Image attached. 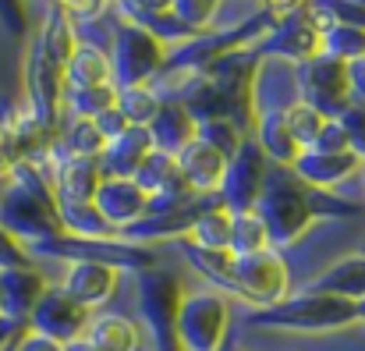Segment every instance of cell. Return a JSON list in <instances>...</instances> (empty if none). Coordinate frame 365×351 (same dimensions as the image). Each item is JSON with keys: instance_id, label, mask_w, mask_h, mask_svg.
<instances>
[{"instance_id": "1", "label": "cell", "mask_w": 365, "mask_h": 351, "mask_svg": "<svg viewBox=\"0 0 365 351\" xmlns=\"http://www.w3.org/2000/svg\"><path fill=\"white\" fill-rule=\"evenodd\" d=\"M255 213L266 228L269 248L287 252L291 245H298L309 234V228L316 220H330V217H341V213L355 217V213H362V206L334 199L330 192H316V188L302 185L291 167H273L269 163L262 195L255 203Z\"/></svg>"}, {"instance_id": "2", "label": "cell", "mask_w": 365, "mask_h": 351, "mask_svg": "<svg viewBox=\"0 0 365 351\" xmlns=\"http://www.w3.org/2000/svg\"><path fill=\"white\" fill-rule=\"evenodd\" d=\"M75 43L78 32L71 18L57 4H50L25 54V111L36 121H43L50 131H57V121L64 111V68Z\"/></svg>"}, {"instance_id": "3", "label": "cell", "mask_w": 365, "mask_h": 351, "mask_svg": "<svg viewBox=\"0 0 365 351\" xmlns=\"http://www.w3.org/2000/svg\"><path fill=\"white\" fill-rule=\"evenodd\" d=\"M0 228L14 234L25 245L57 238L61 224V199L53 192V178H46L36 163H18L7 178V188L0 195Z\"/></svg>"}, {"instance_id": "4", "label": "cell", "mask_w": 365, "mask_h": 351, "mask_svg": "<svg viewBox=\"0 0 365 351\" xmlns=\"http://www.w3.org/2000/svg\"><path fill=\"white\" fill-rule=\"evenodd\" d=\"M245 323L262 327V330H287V334H334L359 323V305L305 288L298 295H287L277 305L248 309Z\"/></svg>"}, {"instance_id": "5", "label": "cell", "mask_w": 365, "mask_h": 351, "mask_svg": "<svg viewBox=\"0 0 365 351\" xmlns=\"http://www.w3.org/2000/svg\"><path fill=\"white\" fill-rule=\"evenodd\" d=\"M185 284L178 273L163 266H149L135 273V309L138 327L149 334L153 351H178V312H181Z\"/></svg>"}, {"instance_id": "6", "label": "cell", "mask_w": 365, "mask_h": 351, "mask_svg": "<svg viewBox=\"0 0 365 351\" xmlns=\"http://www.w3.org/2000/svg\"><path fill=\"white\" fill-rule=\"evenodd\" d=\"M29 255H50V259H64V263H107L114 270H149L156 266V252L149 245H135L128 238H75V234L61 231L57 238L36 241L29 245Z\"/></svg>"}, {"instance_id": "7", "label": "cell", "mask_w": 365, "mask_h": 351, "mask_svg": "<svg viewBox=\"0 0 365 351\" xmlns=\"http://www.w3.org/2000/svg\"><path fill=\"white\" fill-rule=\"evenodd\" d=\"M291 295V266L284 252L262 248L248 255H231V298L248 309L277 305Z\"/></svg>"}, {"instance_id": "8", "label": "cell", "mask_w": 365, "mask_h": 351, "mask_svg": "<svg viewBox=\"0 0 365 351\" xmlns=\"http://www.w3.org/2000/svg\"><path fill=\"white\" fill-rule=\"evenodd\" d=\"M107 54H110V68H114V86L128 89V86H153L163 75L170 46L163 39H156L153 32L118 18Z\"/></svg>"}, {"instance_id": "9", "label": "cell", "mask_w": 365, "mask_h": 351, "mask_svg": "<svg viewBox=\"0 0 365 351\" xmlns=\"http://www.w3.org/2000/svg\"><path fill=\"white\" fill-rule=\"evenodd\" d=\"M231 298L213 288L185 291L178 312V351H220L227 341Z\"/></svg>"}, {"instance_id": "10", "label": "cell", "mask_w": 365, "mask_h": 351, "mask_svg": "<svg viewBox=\"0 0 365 351\" xmlns=\"http://www.w3.org/2000/svg\"><path fill=\"white\" fill-rule=\"evenodd\" d=\"M298 75V100L309 103L316 114H323L327 121H337L344 114L348 100V64L327 54H316L302 64H294Z\"/></svg>"}, {"instance_id": "11", "label": "cell", "mask_w": 365, "mask_h": 351, "mask_svg": "<svg viewBox=\"0 0 365 351\" xmlns=\"http://www.w3.org/2000/svg\"><path fill=\"white\" fill-rule=\"evenodd\" d=\"M259 54L252 50V46H245V50H231V54H224V57H217L202 75L213 82V89L220 93V100H224V107H227V117L231 121H238L245 131L252 135V82H255V68H259Z\"/></svg>"}, {"instance_id": "12", "label": "cell", "mask_w": 365, "mask_h": 351, "mask_svg": "<svg viewBox=\"0 0 365 351\" xmlns=\"http://www.w3.org/2000/svg\"><path fill=\"white\" fill-rule=\"evenodd\" d=\"M266 171H269V160L262 156V149L248 135L242 149L227 160V171H224V181H220V192H217L220 206L227 213L255 210V203L262 195V185H266Z\"/></svg>"}, {"instance_id": "13", "label": "cell", "mask_w": 365, "mask_h": 351, "mask_svg": "<svg viewBox=\"0 0 365 351\" xmlns=\"http://www.w3.org/2000/svg\"><path fill=\"white\" fill-rule=\"evenodd\" d=\"M89 316H93V312H89L86 305H78L61 284H50L46 295L39 298V305H36L32 316H29V330L68 348L71 341L86 337Z\"/></svg>"}, {"instance_id": "14", "label": "cell", "mask_w": 365, "mask_h": 351, "mask_svg": "<svg viewBox=\"0 0 365 351\" xmlns=\"http://www.w3.org/2000/svg\"><path fill=\"white\" fill-rule=\"evenodd\" d=\"M252 50L259 57H277V61H287V64H302V61L319 54V32L312 29L305 11H294V14H284Z\"/></svg>"}, {"instance_id": "15", "label": "cell", "mask_w": 365, "mask_h": 351, "mask_svg": "<svg viewBox=\"0 0 365 351\" xmlns=\"http://www.w3.org/2000/svg\"><path fill=\"white\" fill-rule=\"evenodd\" d=\"M220 199L217 195H195L192 203H185V206H178V210H167V213H145L142 220H135L131 228H124L121 238L128 241H135V245H153V241H181L188 228L210 210V206H217Z\"/></svg>"}, {"instance_id": "16", "label": "cell", "mask_w": 365, "mask_h": 351, "mask_svg": "<svg viewBox=\"0 0 365 351\" xmlns=\"http://www.w3.org/2000/svg\"><path fill=\"white\" fill-rule=\"evenodd\" d=\"M294 103H302L294 64L277 61V57H262L255 68V82H252V114L291 111Z\"/></svg>"}, {"instance_id": "17", "label": "cell", "mask_w": 365, "mask_h": 351, "mask_svg": "<svg viewBox=\"0 0 365 351\" xmlns=\"http://www.w3.org/2000/svg\"><path fill=\"white\" fill-rule=\"evenodd\" d=\"M46 288H50L46 273L36 270L32 263H29V266L0 270V316H7V320L29 327V316H32V309L39 305V298L46 295Z\"/></svg>"}, {"instance_id": "18", "label": "cell", "mask_w": 365, "mask_h": 351, "mask_svg": "<svg viewBox=\"0 0 365 351\" xmlns=\"http://www.w3.org/2000/svg\"><path fill=\"white\" fill-rule=\"evenodd\" d=\"M93 206L100 210V217L121 234L135 220H142L149 213V195L135 185V178H103V185L96 188Z\"/></svg>"}, {"instance_id": "19", "label": "cell", "mask_w": 365, "mask_h": 351, "mask_svg": "<svg viewBox=\"0 0 365 351\" xmlns=\"http://www.w3.org/2000/svg\"><path fill=\"white\" fill-rule=\"evenodd\" d=\"M118 277H121V270H114L107 263H68V270L61 277V288L78 305H86L93 312V309H100V305H107L114 298Z\"/></svg>"}, {"instance_id": "20", "label": "cell", "mask_w": 365, "mask_h": 351, "mask_svg": "<svg viewBox=\"0 0 365 351\" xmlns=\"http://www.w3.org/2000/svg\"><path fill=\"white\" fill-rule=\"evenodd\" d=\"M291 171L302 185H309L316 192H334L341 181H348L351 174L362 171V160L355 153H312V149H305Z\"/></svg>"}, {"instance_id": "21", "label": "cell", "mask_w": 365, "mask_h": 351, "mask_svg": "<svg viewBox=\"0 0 365 351\" xmlns=\"http://www.w3.org/2000/svg\"><path fill=\"white\" fill-rule=\"evenodd\" d=\"M174 160H178V171H181V178L188 181V188L195 195H217L220 192L227 156H220L213 146H206L202 138H192Z\"/></svg>"}, {"instance_id": "22", "label": "cell", "mask_w": 365, "mask_h": 351, "mask_svg": "<svg viewBox=\"0 0 365 351\" xmlns=\"http://www.w3.org/2000/svg\"><path fill=\"white\" fill-rule=\"evenodd\" d=\"M103 185V171L96 156H64L53 167V192L61 203H93Z\"/></svg>"}, {"instance_id": "23", "label": "cell", "mask_w": 365, "mask_h": 351, "mask_svg": "<svg viewBox=\"0 0 365 351\" xmlns=\"http://www.w3.org/2000/svg\"><path fill=\"white\" fill-rule=\"evenodd\" d=\"M153 153V135L149 128H124L118 138H110L100 153V171L103 178H135L142 160Z\"/></svg>"}, {"instance_id": "24", "label": "cell", "mask_w": 365, "mask_h": 351, "mask_svg": "<svg viewBox=\"0 0 365 351\" xmlns=\"http://www.w3.org/2000/svg\"><path fill=\"white\" fill-rule=\"evenodd\" d=\"M252 138L262 149V156L273 167H294V160L302 156V146L294 142L291 128H287V111H269V114H255L252 121Z\"/></svg>"}, {"instance_id": "25", "label": "cell", "mask_w": 365, "mask_h": 351, "mask_svg": "<svg viewBox=\"0 0 365 351\" xmlns=\"http://www.w3.org/2000/svg\"><path fill=\"white\" fill-rule=\"evenodd\" d=\"M195 131H199V124L192 121V114L178 103V100H170V96H163V103H160V111L156 117L149 121V135H153V149H160V153H170V156H178L192 138H195Z\"/></svg>"}, {"instance_id": "26", "label": "cell", "mask_w": 365, "mask_h": 351, "mask_svg": "<svg viewBox=\"0 0 365 351\" xmlns=\"http://www.w3.org/2000/svg\"><path fill=\"white\" fill-rule=\"evenodd\" d=\"M64 86L75 89H93V86H114V68H110V54L100 43H86L78 39L68 68H64Z\"/></svg>"}, {"instance_id": "27", "label": "cell", "mask_w": 365, "mask_h": 351, "mask_svg": "<svg viewBox=\"0 0 365 351\" xmlns=\"http://www.w3.org/2000/svg\"><path fill=\"white\" fill-rule=\"evenodd\" d=\"M309 291H319V295H334V298H344V302H365V255H344L337 259L334 266H327L312 284Z\"/></svg>"}, {"instance_id": "28", "label": "cell", "mask_w": 365, "mask_h": 351, "mask_svg": "<svg viewBox=\"0 0 365 351\" xmlns=\"http://www.w3.org/2000/svg\"><path fill=\"white\" fill-rule=\"evenodd\" d=\"M86 341L100 351H142V327L124 312H93Z\"/></svg>"}, {"instance_id": "29", "label": "cell", "mask_w": 365, "mask_h": 351, "mask_svg": "<svg viewBox=\"0 0 365 351\" xmlns=\"http://www.w3.org/2000/svg\"><path fill=\"white\" fill-rule=\"evenodd\" d=\"M103 146H107V138L96 131L93 121H78V117H71V124L64 128V135H57V146H53L50 163L57 167L64 156H96V160H100Z\"/></svg>"}, {"instance_id": "30", "label": "cell", "mask_w": 365, "mask_h": 351, "mask_svg": "<svg viewBox=\"0 0 365 351\" xmlns=\"http://www.w3.org/2000/svg\"><path fill=\"white\" fill-rule=\"evenodd\" d=\"M181 241H188V245H195V248H206V252H227V245H231V213H227L220 203L210 206V210L188 228V234H185Z\"/></svg>"}, {"instance_id": "31", "label": "cell", "mask_w": 365, "mask_h": 351, "mask_svg": "<svg viewBox=\"0 0 365 351\" xmlns=\"http://www.w3.org/2000/svg\"><path fill=\"white\" fill-rule=\"evenodd\" d=\"M305 18L312 21L316 32L337 29V25H359L365 29V7H359L355 0H305Z\"/></svg>"}, {"instance_id": "32", "label": "cell", "mask_w": 365, "mask_h": 351, "mask_svg": "<svg viewBox=\"0 0 365 351\" xmlns=\"http://www.w3.org/2000/svg\"><path fill=\"white\" fill-rule=\"evenodd\" d=\"M110 107H118V86H93V89L64 86V111L78 121H96Z\"/></svg>"}, {"instance_id": "33", "label": "cell", "mask_w": 365, "mask_h": 351, "mask_svg": "<svg viewBox=\"0 0 365 351\" xmlns=\"http://www.w3.org/2000/svg\"><path fill=\"white\" fill-rule=\"evenodd\" d=\"M61 224L75 238H118L93 203H61Z\"/></svg>"}, {"instance_id": "34", "label": "cell", "mask_w": 365, "mask_h": 351, "mask_svg": "<svg viewBox=\"0 0 365 351\" xmlns=\"http://www.w3.org/2000/svg\"><path fill=\"white\" fill-rule=\"evenodd\" d=\"M163 103V96L153 89V86H128V89H118V111L124 114V121L131 128H149V121L156 117Z\"/></svg>"}, {"instance_id": "35", "label": "cell", "mask_w": 365, "mask_h": 351, "mask_svg": "<svg viewBox=\"0 0 365 351\" xmlns=\"http://www.w3.org/2000/svg\"><path fill=\"white\" fill-rule=\"evenodd\" d=\"M319 54L337 57V61H344V64L362 61L365 57V29H359V25H337V29L319 32Z\"/></svg>"}, {"instance_id": "36", "label": "cell", "mask_w": 365, "mask_h": 351, "mask_svg": "<svg viewBox=\"0 0 365 351\" xmlns=\"http://www.w3.org/2000/svg\"><path fill=\"white\" fill-rule=\"evenodd\" d=\"M195 138H202L206 146H213L220 156H227V160H231V156L245 146L248 131H245L238 121H231V117H213V121H202V124H199Z\"/></svg>"}, {"instance_id": "37", "label": "cell", "mask_w": 365, "mask_h": 351, "mask_svg": "<svg viewBox=\"0 0 365 351\" xmlns=\"http://www.w3.org/2000/svg\"><path fill=\"white\" fill-rule=\"evenodd\" d=\"M262 248H269V238H266L259 213L255 210L231 213V245H227V252L231 255H248V252H262Z\"/></svg>"}, {"instance_id": "38", "label": "cell", "mask_w": 365, "mask_h": 351, "mask_svg": "<svg viewBox=\"0 0 365 351\" xmlns=\"http://www.w3.org/2000/svg\"><path fill=\"white\" fill-rule=\"evenodd\" d=\"M178 178V160L170 156V153H160V149H153L145 160H142V167L135 171V185L153 199L160 188H167L170 181Z\"/></svg>"}, {"instance_id": "39", "label": "cell", "mask_w": 365, "mask_h": 351, "mask_svg": "<svg viewBox=\"0 0 365 351\" xmlns=\"http://www.w3.org/2000/svg\"><path fill=\"white\" fill-rule=\"evenodd\" d=\"M220 7H224V0H170L174 18H178L181 25H188L195 36L213 29V21H217Z\"/></svg>"}, {"instance_id": "40", "label": "cell", "mask_w": 365, "mask_h": 351, "mask_svg": "<svg viewBox=\"0 0 365 351\" xmlns=\"http://www.w3.org/2000/svg\"><path fill=\"white\" fill-rule=\"evenodd\" d=\"M327 124V117L316 114L309 103H294L291 111H287V128H291V135H294V142L302 146V153L312 146V138L319 135V128Z\"/></svg>"}, {"instance_id": "41", "label": "cell", "mask_w": 365, "mask_h": 351, "mask_svg": "<svg viewBox=\"0 0 365 351\" xmlns=\"http://www.w3.org/2000/svg\"><path fill=\"white\" fill-rule=\"evenodd\" d=\"M0 25L11 39H25L32 32V11L29 0H0Z\"/></svg>"}, {"instance_id": "42", "label": "cell", "mask_w": 365, "mask_h": 351, "mask_svg": "<svg viewBox=\"0 0 365 351\" xmlns=\"http://www.w3.org/2000/svg\"><path fill=\"white\" fill-rule=\"evenodd\" d=\"M18 163H25V156H21V146H18L11 114H0V178L7 181V178L14 174Z\"/></svg>"}, {"instance_id": "43", "label": "cell", "mask_w": 365, "mask_h": 351, "mask_svg": "<svg viewBox=\"0 0 365 351\" xmlns=\"http://www.w3.org/2000/svg\"><path fill=\"white\" fill-rule=\"evenodd\" d=\"M337 124H341V128H344V135H348V149H351V153L365 163V107L348 103V107H344V114L337 117Z\"/></svg>"}, {"instance_id": "44", "label": "cell", "mask_w": 365, "mask_h": 351, "mask_svg": "<svg viewBox=\"0 0 365 351\" xmlns=\"http://www.w3.org/2000/svg\"><path fill=\"white\" fill-rule=\"evenodd\" d=\"M68 18L71 25H89V21H100L107 11H110V0H53Z\"/></svg>"}, {"instance_id": "45", "label": "cell", "mask_w": 365, "mask_h": 351, "mask_svg": "<svg viewBox=\"0 0 365 351\" xmlns=\"http://www.w3.org/2000/svg\"><path fill=\"white\" fill-rule=\"evenodd\" d=\"M32 255H29V245L18 241L7 228H0V270H11V266H29Z\"/></svg>"}, {"instance_id": "46", "label": "cell", "mask_w": 365, "mask_h": 351, "mask_svg": "<svg viewBox=\"0 0 365 351\" xmlns=\"http://www.w3.org/2000/svg\"><path fill=\"white\" fill-rule=\"evenodd\" d=\"M309 149H312V153H351V149H348V135H344V128H341L337 121H327V124L319 128V135L312 138Z\"/></svg>"}, {"instance_id": "47", "label": "cell", "mask_w": 365, "mask_h": 351, "mask_svg": "<svg viewBox=\"0 0 365 351\" xmlns=\"http://www.w3.org/2000/svg\"><path fill=\"white\" fill-rule=\"evenodd\" d=\"M348 100L355 107H365V57L348 64Z\"/></svg>"}, {"instance_id": "48", "label": "cell", "mask_w": 365, "mask_h": 351, "mask_svg": "<svg viewBox=\"0 0 365 351\" xmlns=\"http://www.w3.org/2000/svg\"><path fill=\"white\" fill-rule=\"evenodd\" d=\"M93 124H96V131H100V135H103L107 142H110V138H118V135H121L124 128H131V124L124 121V114H121V111H118V107H110V111H103V114L96 117Z\"/></svg>"}, {"instance_id": "49", "label": "cell", "mask_w": 365, "mask_h": 351, "mask_svg": "<svg viewBox=\"0 0 365 351\" xmlns=\"http://www.w3.org/2000/svg\"><path fill=\"white\" fill-rule=\"evenodd\" d=\"M25 334H29V327H25V323H14V320L0 316V351L11 348V345H18Z\"/></svg>"}, {"instance_id": "50", "label": "cell", "mask_w": 365, "mask_h": 351, "mask_svg": "<svg viewBox=\"0 0 365 351\" xmlns=\"http://www.w3.org/2000/svg\"><path fill=\"white\" fill-rule=\"evenodd\" d=\"M14 351H64V345H57V341H50V337H39V334H25L18 345H14Z\"/></svg>"}, {"instance_id": "51", "label": "cell", "mask_w": 365, "mask_h": 351, "mask_svg": "<svg viewBox=\"0 0 365 351\" xmlns=\"http://www.w3.org/2000/svg\"><path fill=\"white\" fill-rule=\"evenodd\" d=\"M118 11H170V0H118Z\"/></svg>"}, {"instance_id": "52", "label": "cell", "mask_w": 365, "mask_h": 351, "mask_svg": "<svg viewBox=\"0 0 365 351\" xmlns=\"http://www.w3.org/2000/svg\"><path fill=\"white\" fill-rule=\"evenodd\" d=\"M64 351H100V348H93V345H89L86 337H78V341H71V345H68Z\"/></svg>"}, {"instance_id": "53", "label": "cell", "mask_w": 365, "mask_h": 351, "mask_svg": "<svg viewBox=\"0 0 365 351\" xmlns=\"http://www.w3.org/2000/svg\"><path fill=\"white\" fill-rule=\"evenodd\" d=\"M220 351H238V345H231V341H224V345H220Z\"/></svg>"}, {"instance_id": "54", "label": "cell", "mask_w": 365, "mask_h": 351, "mask_svg": "<svg viewBox=\"0 0 365 351\" xmlns=\"http://www.w3.org/2000/svg\"><path fill=\"white\" fill-rule=\"evenodd\" d=\"M359 323H365V302H359Z\"/></svg>"}, {"instance_id": "55", "label": "cell", "mask_w": 365, "mask_h": 351, "mask_svg": "<svg viewBox=\"0 0 365 351\" xmlns=\"http://www.w3.org/2000/svg\"><path fill=\"white\" fill-rule=\"evenodd\" d=\"M359 174H362V192H365V163H362V171H359Z\"/></svg>"}, {"instance_id": "56", "label": "cell", "mask_w": 365, "mask_h": 351, "mask_svg": "<svg viewBox=\"0 0 365 351\" xmlns=\"http://www.w3.org/2000/svg\"><path fill=\"white\" fill-rule=\"evenodd\" d=\"M355 4H359V7H365V0H355Z\"/></svg>"}, {"instance_id": "57", "label": "cell", "mask_w": 365, "mask_h": 351, "mask_svg": "<svg viewBox=\"0 0 365 351\" xmlns=\"http://www.w3.org/2000/svg\"><path fill=\"white\" fill-rule=\"evenodd\" d=\"M362 255H365V238H362Z\"/></svg>"}, {"instance_id": "58", "label": "cell", "mask_w": 365, "mask_h": 351, "mask_svg": "<svg viewBox=\"0 0 365 351\" xmlns=\"http://www.w3.org/2000/svg\"><path fill=\"white\" fill-rule=\"evenodd\" d=\"M4 351H14V345H11V348H4Z\"/></svg>"}, {"instance_id": "59", "label": "cell", "mask_w": 365, "mask_h": 351, "mask_svg": "<svg viewBox=\"0 0 365 351\" xmlns=\"http://www.w3.org/2000/svg\"><path fill=\"white\" fill-rule=\"evenodd\" d=\"M110 4H118V0H110Z\"/></svg>"}, {"instance_id": "60", "label": "cell", "mask_w": 365, "mask_h": 351, "mask_svg": "<svg viewBox=\"0 0 365 351\" xmlns=\"http://www.w3.org/2000/svg\"><path fill=\"white\" fill-rule=\"evenodd\" d=\"M238 351H245V348H238Z\"/></svg>"}]
</instances>
